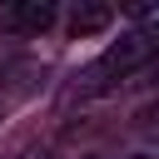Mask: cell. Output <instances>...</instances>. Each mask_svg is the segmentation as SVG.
<instances>
[{
    "instance_id": "1",
    "label": "cell",
    "mask_w": 159,
    "mask_h": 159,
    "mask_svg": "<svg viewBox=\"0 0 159 159\" xmlns=\"http://www.w3.org/2000/svg\"><path fill=\"white\" fill-rule=\"evenodd\" d=\"M154 55V35L149 30H129V35H119L84 75H80V94H104V89H114L119 80H129L144 60Z\"/></svg>"
},
{
    "instance_id": "2",
    "label": "cell",
    "mask_w": 159,
    "mask_h": 159,
    "mask_svg": "<svg viewBox=\"0 0 159 159\" xmlns=\"http://www.w3.org/2000/svg\"><path fill=\"white\" fill-rule=\"evenodd\" d=\"M55 0H20V5H5L0 10V25L5 30H20V35H45L55 25Z\"/></svg>"
},
{
    "instance_id": "3",
    "label": "cell",
    "mask_w": 159,
    "mask_h": 159,
    "mask_svg": "<svg viewBox=\"0 0 159 159\" xmlns=\"http://www.w3.org/2000/svg\"><path fill=\"white\" fill-rule=\"evenodd\" d=\"M114 25V5H75L70 10V35H99V30H109Z\"/></svg>"
},
{
    "instance_id": "4",
    "label": "cell",
    "mask_w": 159,
    "mask_h": 159,
    "mask_svg": "<svg viewBox=\"0 0 159 159\" xmlns=\"http://www.w3.org/2000/svg\"><path fill=\"white\" fill-rule=\"evenodd\" d=\"M134 159H149V154H134Z\"/></svg>"
}]
</instances>
